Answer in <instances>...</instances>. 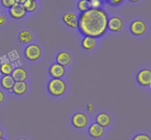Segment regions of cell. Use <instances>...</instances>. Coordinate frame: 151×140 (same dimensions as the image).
<instances>
[{
    "mask_svg": "<svg viewBox=\"0 0 151 140\" xmlns=\"http://www.w3.org/2000/svg\"><path fill=\"white\" fill-rule=\"evenodd\" d=\"M82 47L86 50H91L96 46V38L91 36H85L81 42Z\"/></svg>",
    "mask_w": 151,
    "mask_h": 140,
    "instance_id": "e0dca14e",
    "label": "cell"
},
{
    "mask_svg": "<svg viewBox=\"0 0 151 140\" xmlns=\"http://www.w3.org/2000/svg\"><path fill=\"white\" fill-rule=\"evenodd\" d=\"M11 76L15 82H22L25 81L28 78V75L27 71L22 67H17L13 69Z\"/></svg>",
    "mask_w": 151,
    "mask_h": 140,
    "instance_id": "7c38bea8",
    "label": "cell"
},
{
    "mask_svg": "<svg viewBox=\"0 0 151 140\" xmlns=\"http://www.w3.org/2000/svg\"><path fill=\"white\" fill-rule=\"evenodd\" d=\"M1 4L4 7L10 8L16 4H19V0H1Z\"/></svg>",
    "mask_w": 151,
    "mask_h": 140,
    "instance_id": "7402d4cb",
    "label": "cell"
},
{
    "mask_svg": "<svg viewBox=\"0 0 151 140\" xmlns=\"http://www.w3.org/2000/svg\"><path fill=\"white\" fill-rule=\"evenodd\" d=\"M88 117L83 113H77L72 118V123L75 128L83 129L86 128L88 124Z\"/></svg>",
    "mask_w": 151,
    "mask_h": 140,
    "instance_id": "5b68a950",
    "label": "cell"
},
{
    "mask_svg": "<svg viewBox=\"0 0 151 140\" xmlns=\"http://www.w3.org/2000/svg\"><path fill=\"white\" fill-rule=\"evenodd\" d=\"M0 14H1V11H0Z\"/></svg>",
    "mask_w": 151,
    "mask_h": 140,
    "instance_id": "836d02e7",
    "label": "cell"
},
{
    "mask_svg": "<svg viewBox=\"0 0 151 140\" xmlns=\"http://www.w3.org/2000/svg\"><path fill=\"white\" fill-rule=\"evenodd\" d=\"M17 140H28V139H25V138H19V139H18Z\"/></svg>",
    "mask_w": 151,
    "mask_h": 140,
    "instance_id": "f546056e",
    "label": "cell"
},
{
    "mask_svg": "<svg viewBox=\"0 0 151 140\" xmlns=\"http://www.w3.org/2000/svg\"><path fill=\"white\" fill-rule=\"evenodd\" d=\"M137 80L138 83L142 86H150L151 84V71L148 69H142L137 74Z\"/></svg>",
    "mask_w": 151,
    "mask_h": 140,
    "instance_id": "277c9868",
    "label": "cell"
},
{
    "mask_svg": "<svg viewBox=\"0 0 151 140\" xmlns=\"http://www.w3.org/2000/svg\"><path fill=\"white\" fill-rule=\"evenodd\" d=\"M49 73L53 78H61L65 75L66 69L64 66H61L59 63H52L49 69Z\"/></svg>",
    "mask_w": 151,
    "mask_h": 140,
    "instance_id": "ba28073f",
    "label": "cell"
},
{
    "mask_svg": "<svg viewBox=\"0 0 151 140\" xmlns=\"http://www.w3.org/2000/svg\"><path fill=\"white\" fill-rule=\"evenodd\" d=\"M19 4H22L26 12H33L37 8V2L35 0H19Z\"/></svg>",
    "mask_w": 151,
    "mask_h": 140,
    "instance_id": "ac0fdd59",
    "label": "cell"
},
{
    "mask_svg": "<svg viewBox=\"0 0 151 140\" xmlns=\"http://www.w3.org/2000/svg\"><path fill=\"white\" fill-rule=\"evenodd\" d=\"M107 1L111 5L118 6V5H120V4L123 2L124 0H107Z\"/></svg>",
    "mask_w": 151,
    "mask_h": 140,
    "instance_id": "d4e9b609",
    "label": "cell"
},
{
    "mask_svg": "<svg viewBox=\"0 0 151 140\" xmlns=\"http://www.w3.org/2000/svg\"><path fill=\"white\" fill-rule=\"evenodd\" d=\"M35 1H36V0H35Z\"/></svg>",
    "mask_w": 151,
    "mask_h": 140,
    "instance_id": "e575fe53",
    "label": "cell"
},
{
    "mask_svg": "<svg viewBox=\"0 0 151 140\" xmlns=\"http://www.w3.org/2000/svg\"><path fill=\"white\" fill-rule=\"evenodd\" d=\"M33 40V35L32 32L27 29H24L21 31L19 34V42L23 44H29Z\"/></svg>",
    "mask_w": 151,
    "mask_h": 140,
    "instance_id": "2e32d148",
    "label": "cell"
},
{
    "mask_svg": "<svg viewBox=\"0 0 151 140\" xmlns=\"http://www.w3.org/2000/svg\"><path fill=\"white\" fill-rule=\"evenodd\" d=\"M88 1H92V0H88Z\"/></svg>",
    "mask_w": 151,
    "mask_h": 140,
    "instance_id": "1f68e13d",
    "label": "cell"
},
{
    "mask_svg": "<svg viewBox=\"0 0 151 140\" xmlns=\"http://www.w3.org/2000/svg\"><path fill=\"white\" fill-rule=\"evenodd\" d=\"M123 26V22L118 16H113L108 21V29L114 32H120Z\"/></svg>",
    "mask_w": 151,
    "mask_h": 140,
    "instance_id": "9c48e42d",
    "label": "cell"
},
{
    "mask_svg": "<svg viewBox=\"0 0 151 140\" xmlns=\"http://www.w3.org/2000/svg\"><path fill=\"white\" fill-rule=\"evenodd\" d=\"M129 1H131V2H137V1H139V0H128Z\"/></svg>",
    "mask_w": 151,
    "mask_h": 140,
    "instance_id": "f1b7e54d",
    "label": "cell"
},
{
    "mask_svg": "<svg viewBox=\"0 0 151 140\" xmlns=\"http://www.w3.org/2000/svg\"><path fill=\"white\" fill-rule=\"evenodd\" d=\"M4 100V93H3V91H1V90H0V104L3 103Z\"/></svg>",
    "mask_w": 151,
    "mask_h": 140,
    "instance_id": "484cf974",
    "label": "cell"
},
{
    "mask_svg": "<svg viewBox=\"0 0 151 140\" xmlns=\"http://www.w3.org/2000/svg\"><path fill=\"white\" fill-rule=\"evenodd\" d=\"M26 13L25 9L20 4H16V5L9 8V14L14 19H23L26 16Z\"/></svg>",
    "mask_w": 151,
    "mask_h": 140,
    "instance_id": "30bf717a",
    "label": "cell"
},
{
    "mask_svg": "<svg viewBox=\"0 0 151 140\" xmlns=\"http://www.w3.org/2000/svg\"><path fill=\"white\" fill-rule=\"evenodd\" d=\"M130 30H131V33L134 34V35L139 36V35H142L143 34L145 33L146 30H147V27L143 21L136 20L131 24Z\"/></svg>",
    "mask_w": 151,
    "mask_h": 140,
    "instance_id": "8992f818",
    "label": "cell"
},
{
    "mask_svg": "<svg viewBox=\"0 0 151 140\" xmlns=\"http://www.w3.org/2000/svg\"><path fill=\"white\" fill-rule=\"evenodd\" d=\"M56 61L58 63L63 66H69L72 61V57L67 52H60L56 56Z\"/></svg>",
    "mask_w": 151,
    "mask_h": 140,
    "instance_id": "4fadbf2b",
    "label": "cell"
},
{
    "mask_svg": "<svg viewBox=\"0 0 151 140\" xmlns=\"http://www.w3.org/2000/svg\"><path fill=\"white\" fill-rule=\"evenodd\" d=\"M5 22H6L5 18H4V16H0V26H1V25L4 24L5 23Z\"/></svg>",
    "mask_w": 151,
    "mask_h": 140,
    "instance_id": "4316f807",
    "label": "cell"
},
{
    "mask_svg": "<svg viewBox=\"0 0 151 140\" xmlns=\"http://www.w3.org/2000/svg\"><path fill=\"white\" fill-rule=\"evenodd\" d=\"M15 83L11 75H4L1 79V85L6 90H12Z\"/></svg>",
    "mask_w": 151,
    "mask_h": 140,
    "instance_id": "d6986e66",
    "label": "cell"
},
{
    "mask_svg": "<svg viewBox=\"0 0 151 140\" xmlns=\"http://www.w3.org/2000/svg\"><path fill=\"white\" fill-rule=\"evenodd\" d=\"M88 132L91 137L94 139H98L104 135L105 128L99 124H97V122H94L90 125Z\"/></svg>",
    "mask_w": 151,
    "mask_h": 140,
    "instance_id": "8fae6325",
    "label": "cell"
},
{
    "mask_svg": "<svg viewBox=\"0 0 151 140\" xmlns=\"http://www.w3.org/2000/svg\"><path fill=\"white\" fill-rule=\"evenodd\" d=\"M0 140H5V139H3V138H1Z\"/></svg>",
    "mask_w": 151,
    "mask_h": 140,
    "instance_id": "4dcf8cb0",
    "label": "cell"
},
{
    "mask_svg": "<svg viewBox=\"0 0 151 140\" xmlns=\"http://www.w3.org/2000/svg\"><path fill=\"white\" fill-rule=\"evenodd\" d=\"M77 7H78V10L81 13L86 11V10L91 8V1H88V0H79L78 4H77Z\"/></svg>",
    "mask_w": 151,
    "mask_h": 140,
    "instance_id": "44dd1931",
    "label": "cell"
},
{
    "mask_svg": "<svg viewBox=\"0 0 151 140\" xmlns=\"http://www.w3.org/2000/svg\"><path fill=\"white\" fill-rule=\"evenodd\" d=\"M109 15L101 8H91L78 16V29L84 36L100 38L108 30Z\"/></svg>",
    "mask_w": 151,
    "mask_h": 140,
    "instance_id": "6da1fadb",
    "label": "cell"
},
{
    "mask_svg": "<svg viewBox=\"0 0 151 140\" xmlns=\"http://www.w3.org/2000/svg\"><path fill=\"white\" fill-rule=\"evenodd\" d=\"M62 20L69 27L73 29L78 27V16L75 13L71 12L65 13L62 16Z\"/></svg>",
    "mask_w": 151,
    "mask_h": 140,
    "instance_id": "52a82bcc",
    "label": "cell"
},
{
    "mask_svg": "<svg viewBox=\"0 0 151 140\" xmlns=\"http://www.w3.org/2000/svg\"><path fill=\"white\" fill-rule=\"evenodd\" d=\"M41 49L37 44H30L25 48L24 55L27 60L35 61L38 60L41 55Z\"/></svg>",
    "mask_w": 151,
    "mask_h": 140,
    "instance_id": "3957f363",
    "label": "cell"
},
{
    "mask_svg": "<svg viewBox=\"0 0 151 140\" xmlns=\"http://www.w3.org/2000/svg\"><path fill=\"white\" fill-rule=\"evenodd\" d=\"M96 122L103 128L109 126L111 122V118L110 115L106 113H100L96 116Z\"/></svg>",
    "mask_w": 151,
    "mask_h": 140,
    "instance_id": "5bb4252c",
    "label": "cell"
},
{
    "mask_svg": "<svg viewBox=\"0 0 151 140\" xmlns=\"http://www.w3.org/2000/svg\"><path fill=\"white\" fill-rule=\"evenodd\" d=\"M13 71V66L9 62H6V63H2L0 66V72L1 75H11L12 72Z\"/></svg>",
    "mask_w": 151,
    "mask_h": 140,
    "instance_id": "ffe728a7",
    "label": "cell"
},
{
    "mask_svg": "<svg viewBox=\"0 0 151 140\" xmlns=\"http://www.w3.org/2000/svg\"><path fill=\"white\" fill-rule=\"evenodd\" d=\"M3 135H4V134H3L2 131L0 129V139H1V138H3Z\"/></svg>",
    "mask_w": 151,
    "mask_h": 140,
    "instance_id": "83f0119b",
    "label": "cell"
},
{
    "mask_svg": "<svg viewBox=\"0 0 151 140\" xmlns=\"http://www.w3.org/2000/svg\"><path fill=\"white\" fill-rule=\"evenodd\" d=\"M132 140H151V139L147 134H139L136 135Z\"/></svg>",
    "mask_w": 151,
    "mask_h": 140,
    "instance_id": "603a6c76",
    "label": "cell"
},
{
    "mask_svg": "<svg viewBox=\"0 0 151 140\" xmlns=\"http://www.w3.org/2000/svg\"><path fill=\"white\" fill-rule=\"evenodd\" d=\"M103 2L102 0H92L91 1V8H100L103 5Z\"/></svg>",
    "mask_w": 151,
    "mask_h": 140,
    "instance_id": "cb8c5ba5",
    "label": "cell"
},
{
    "mask_svg": "<svg viewBox=\"0 0 151 140\" xmlns=\"http://www.w3.org/2000/svg\"><path fill=\"white\" fill-rule=\"evenodd\" d=\"M49 93L54 97H60L66 91V84L61 78H53L47 85Z\"/></svg>",
    "mask_w": 151,
    "mask_h": 140,
    "instance_id": "7a4b0ae2",
    "label": "cell"
},
{
    "mask_svg": "<svg viewBox=\"0 0 151 140\" xmlns=\"http://www.w3.org/2000/svg\"><path fill=\"white\" fill-rule=\"evenodd\" d=\"M27 88L28 85L26 82L22 81V82H15L12 90H13V92L16 95H22L27 92Z\"/></svg>",
    "mask_w": 151,
    "mask_h": 140,
    "instance_id": "9a60e30c",
    "label": "cell"
},
{
    "mask_svg": "<svg viewBox=\"0 0 151 140\" xmlns=\"http://www.w3.org/2000/svg\"><path fill=\"white\" fill-rule=\"evenodd\" d=\"M102 1H105V0H102Z\"/></svg>",
    "mask_w": 151,
    "mask_h": 140,
    "instance_id": "d6a6232c",
    "label": "cell"
}]
</instances>
